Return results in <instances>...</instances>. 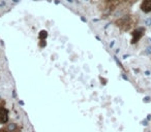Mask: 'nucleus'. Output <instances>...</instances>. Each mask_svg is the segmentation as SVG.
I'll use <instances>...</instances> for the list:
<instances>
[{
  "label": "nucleus",
  "instance_id": "17",
  "mask_svg": "<svg viewBox=\"0 0 151 132\" xmlns=\"http://www.w3.org/2000/svg\"><path fill=\"white\" fill-rule=\"evenodd\" d=\"M106 1H112V0H106Z\"/></svg>",
  "mask_w": 151,
  "mask_h": 132
},
{
  "label": "nucleus",
  "instance_id": "1",
  "mask_svg": "<svg viewBox=\"0 0 151 132\" xmlns=\"http://www.w3.org/2000/svg\"><path fill=\"white\" fill-rule=\"evenodd\" d=\"M116 25L123 30H127L130 27V18L128 16H125L123 18H120L116 21Z\"/></svg>",
  "mask_w": 151,
  "mask_h": 132
},
{
  "label": "nucleus",
  "instance_id": "16",
  "mask_svg": "<svg viewBox=\"0 0 151 132\" xmlns=\"http://www.w3.org/2000/svg\"><path fill=\"white\" fill-rule=\"evenodd\" d=\"M68 2H73V0H68Z\"/></svg>",
  "mask_w": 151,
  "mask_h": 132
},
{
  "label": "nucleus",
  "instance_id": "3",
  "mask_svg": "<svg viewBox=\"0 0 151 132\" xmlns=\"http://www.w3.org/2000/svg\"><path fill=\"white\" fill-rule=\"evenodd\" d=\"M9 121V111L4 107H0V123L5 124Z\"/></svg>",
  "mask_w": 151,
  "mask_h": 132
},
{
  "label": "nucleus",
  "instance_id": "12",
  "mask_svg": "<svg viewBox=\"0 0 151 132\" xmlns=\"http://www.w3.org/2000/svg\"><path fill=\"white\" fill-rule=\"evenodd\" d=\"M145 76H150V71H148V70H147V71H145Z\"/></svg>",
  "mask_w": 151,
  "mask_h": 132
},
{
  "label": "nucleus",
  "instance_id": "14",
  "mask_svg": "<svg viewBox=\"0 0 151 132\" xmlns=\"http://www.w3.org/2000/svg\"><path fill=\"white\" fill-rule=\"evenodd\" d=\"M114 46V41H112L111 42V44H110V46H111V48H112V46Z\"/></svg>",
  "mask_w": 151,
  "mask_h": 132
},
{
  "label": "nucleus",
  "instance_id": "7",
  "mask_svg": "<svg viewBox=\"0 0 151 132\" xmlns=\"http://www.w3.org/2000/svg\"><path fill=\"white\" fill-rule=\"evenodd\" d=\"M144 24L146 26H151V18H146L144 20Z\"/></svg>",
  "mask_w": 151,
  "mask_h": 132
},
{
  "label": "nucleus",
  "instance_id": "15",
  "mask_svg": "<svg viewBox=\"0 0 151 132\" xmlns=\"http://www.w3.org/2000/svg\"><path fill=\"white\" fill-rule=\"evenodd\" d=\"M0 132H9V131H7V130H6V131H3V130H1Z\"/></svg>",
  "mask_w": 151,
  "mask_h": 132
},
{
  "label": "nucleus",
  "instance_id": "5",
  "mask_svg": "<svg viewBox=\"0 0 151 132\" xmlns=\"http://www.w3.org/2000/svg\"><path fill=\"white\" fill-rule=\"evenodd\" d=\"M17 129H18V126L16 123H9L6 126V130L9 132H17Z\"/></svg>",
  "mask_w": 151,
  "mask_h": 132
},
{
  "label": "nucleus",
  "instance_id": "10",
  "mask_svg": "<svg viewBox=\"0 0 151 132\" xmlns=\"http://www.w3.org/2000/svg\"><path fill=\"white\" fill-rule=\"evenodd\" d=\"M114 59H115V61H116V62H117V64L119 65V67H121V68H122V65H121V63H120V61L117 59V57L115 56V57H114Z\"/></svg>",
  "mask_w": 151,
  "mask_h": 132
},
{
  "label": "nucleus",
  "instance_id": "6",
  "mask_svg": "<svg viewBox=\"0 0 151 132\" xmlns=\"http://www.w3.org/2000/svg\"><path fill=\"white\" fill-rule=\"evenodd\" d=\"M38 37H40V39H46L48 37V33H47L46 30H42L38 34Z\"/></svg>",
  "mask_w": 151,
  "mask_h": 132
},
{
  "label": "nucleus",
  "instance_id": "11",
  "mask_svg": "<svg viewBox=\"0 0 151 132\" xmlns=\"http://www.w3.org/2000/svg\"><path fill=\"white\" fill-rule=\"evenodd\" d=\"M149 101H150V97H145L144 102H149Z\"/></svg>",
  "mask_w": 151,
  "mask_h": 132
},
{
  "label": "nucleus",
  "instance_id": "2",
  "mask_svg": "<svg viewBox=\"0 0 151 132\" xmlns=\"http://www.w3.org/2000/svg\"><path fill=\"white\" fill-rule=\"evenodd\" d=\"M145 32V28L141 27V28H137L136 30H134L132 33V44H137L139 40L142 38V36L144 35Z\"/></svg>",
  "mask_w": 151,
  "mask_h": 132
},
{
  "label": "nucleus",
  "instance_id": "4",
  "mask_svg": "<svg viewBox=\"0 0 151 132\" xmlns=\"http://www.w3.org/2000/svg\"><path fill=\"white\" fill-rule=\"evenodd\" d=\"M141 9L144 13L148 14L151 11V0H143L142 4H141Z\"/></svg>",
  "mask_w": 151,
  "mask_h": 132
},
{
  "label": "nucleus",
  "instance_id": "13",
  "mask_svg": "<svg viewBox=\"0 0 151 132\" xmlns=\"http://www.w3.org/2000/svg\"><path fill=\"white\" fill-rule=\"evenodd\" d=\"M143 125L146 126V125H147V121H144V122H143Z\"/></svg>",
  "mask_w": 151,
  "mask_h": 132
},
{
  "label": "nucleus",
  "instance_id": "9",
  "mask_svg": "<svg viewBox=\"0 0 151 132\" xmlns=\"http://www.w3.org/2000/svg\"><path fill=\"white\" fill-rule=\"evenodd\" d=\"M145 54L146 55H151V46H147L145 50Z\"/></svg>",
  "mask_w": 151,
  "mask_h": 132
},
{
  "label": "nucleus",
  "instance_id": "8",
  "mask_svg": "<svg viewBox=\"0 0 151 132\" xmlns=\"http://www.w3.org/2000/svg\"><path fill=\"white\" fill-rule=\"evenodd\" d=\"M46 39H40V46H42V48H44V46H46Z\"/></svg>",
  "mask_w": 151,
  "mask_h": 132
}]
</instances>
